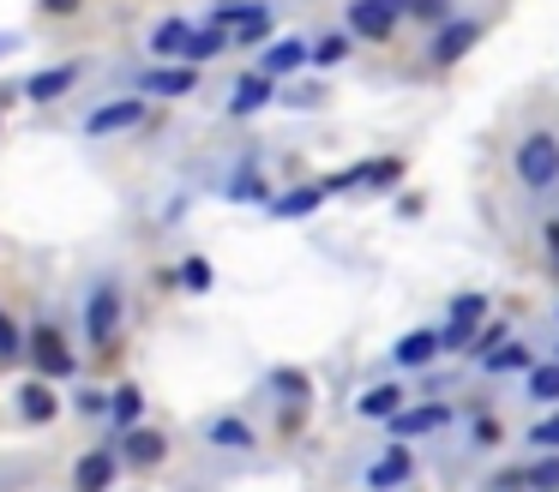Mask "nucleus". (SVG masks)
<instances>
[{"instance_id":"423d86ee","label":"nucleus","mask_w":559,"mask_h":492,"mask_svg":"<svg viewBox=\"0 0 559 492\" xmlns=\"http://www.w3.org/2000/svg\"><path fill=\"white\" fill-rule=\"evenodd\" d=\"M493 319V300L481 295V288H463V295H451L445 300V355H469V343H475V331Z\"/></svg>"},{"instance_id":"49530a36","label":"nucleus","mask_w":559,"mask_h":492,"mask_svg":"<svg viewBox=\"0 0 559 492\" xmlns=\"http://www.w3.org/2000/svg\"><path fill=\"white\" fill-rule=\"evenodd\" d=\"M554 319H559V307H554Z\"/></svg>"},{"instance_id":"cd10ccee","label":"nucleus","mask_w":559,"mask_h":492,"mask_svg":"<svg viewBox=\"0 0 559 492\" xmlns=\"http://www.w3.org/2000/svg\"><path fill=\"white\" fill-rule=\"evenodd\" d=\"M506 444V420L493 408H469V451H499Z\"/></svg>"},{"instance_id":"393cba45","label":"nucleus","mask_w":559,"mask_h":492,"mask_svg":"<svg viewBox=\"0 0 559 492\" xmlns=\"http://www.w3.org/2000/svg\"><path fill=\"white\" fill-rule=\"evenodd\" d=\"M229 43H235L229 31H217V24H205V19H199V31H193V43H187V55H181V60H187V67H199V72H205V60H217Z\"/></svg>"},{"instance_id":"dca6fc26","label":"nucleus","mask_w":559,"mask_h":492,"mask_svg":"<svg viewBox=\"0 0 559 492\" xmlns=\"http://www.w3.org/2000/svg\"><path fill=\"white\" fill-rule=\"evenodd\" d=\"M193 31H199V19H187V12H163V19L145 31V55L151 60H181L187 43H193Z\"/></svg>"},{"instance_id":"7ed1b4c3","label":"nucleus","mask_w":559,"mask_h":492,"mask_svg":"<svg viewBox=\"0 0 559 492\" xmlns=\"http://www.w3.org/2000/svg\"><path fill=\"white\" fill-rule=\"evenodd\" d=\"M151 120V103L145 96H103V103H91L85 115H79V139H121V132H139Z\"/></svg>"},{"instance_id":"39448f33","label":"nucleus","mask_w":559,"mask_h":492,"mask_svg":"<svg viewBox=\"0 0 559 492\" xmlns=\"http://www.w3.org/2000/svg\"><path fill=\"white\" fill-rule=\"evenodd\" d=\"M199 79H205V72L187 67V60H157V67H139L133 79H127V91L145 96V103H181V96L199 91Z\"/></svg>"},{"instance_id":"5701e85b","label":"nucleus","mask_w":559,"mask_h":492,"mask_svg":"<svg viewBox=\"0 0 559 492\" xmlns=\"http://www.w3.org/2000/svg\"><path fill=\"white\" fill-rule=\"evenodd\" d=\"M325 199H331V192L319 187V180H307V187H289V192H277V199H271V216H277V223H301V216H313Z\"/></svg>"},{"instance_id":"72a5a7b5","label":"nucleus","mask_w":559,"mask_h":492,"mask_svg":"<svg viewBox=\"0 0 559 492\" xmlns=\"http://www.w3.org/2000/svg\"><path fill=\"white\" fill-rule=\"evenodd\" d=\"M403 175H409V163H403V156H373V187H367V192H397Z\"/></svg>"},{"instance_id":"473e14b6","label":"nucleus","mask_w":559,"mask_h":492,"mask_svg":"<svg viewBox=\"0 0 559 492\" xmlns=\"http://www.w3.org/2000/svg\"><path fill=\"white\" fill-rule=\"evenodd\" d=\"M523 444H530L535 456H542V451H559V408H547V415L535 420L530 432H523Z\"/></svg>"},{"instance_id":"20e7f679","label":"nucleus","mask_w":559,"mask_h":492,"mask_svg":"<svg viewBox=\"0 0 559 492\" xmlns=\"http://www.w3.org/2000/svg\"><path fill=\"white\" fill-rule=\"evenodd\" d=\"M25 360L37 367V379H49V384H61V379H73V372H79V355H73V343L61 336V324H55V319H37V324H31Z\"/></svg>"},{"instance_id":"79ce46f5","label":"nucleus","mask_w":559,"mask_h":492,"mask_svg":"<svg viewBox=\"0 0 559 492\" xmlns=\"http://www.w3.org/2000/svg\"><path fill=\"white\" fill-rule=\"evenodd\" d=\"M79 0H43V12H73Z\"/></svg>"},{"instance_id":"58836bf2","label":"nucleus","mask_w":559,"mask_h":492,"mask_svg":"<svg viewBox=\"0 0 559 492\" xmlns=\"http://www.w3.org/2000/svg\"><path fill=\"white\" fill-rule=\"evenodd\" d=\"M487 492H530V468H499V475L487 480Z\"/></svg>"},{"instance_id":"de8ad7c7","label":"nucleus","mask_w":559,"mask_h":492,"mask_svg":"<svg viewBox=\"0 0 559 492\" xmlns=\"http://www.w3.org/2000/svg\"><path fill=\"white\" fill-rule=\"evenodd\" d=\"M554 360H559V348H554Z\"/></svg>"},{"instance_id":"9b49d317","label":"nucleus","mask_w":559,"mask_h":492,"mask_svg":"<svg viewBox=\"0 0 559 492\" xmlns=\"http://www.w3.org/2000/svg\"><path fill=\"white\" fill-rule=\"evenodd\" d=\"M199 439H205V451H223V456H253V451H259L253 420H241V415H211V420H199Z\"/></svg>"},{"instance_id":"c9c22d12","label":"nucleus","mask_w":559,"mask_h":492,"mask_svg":"<svg viewBox=\"0 0 559 492\" xmlns=\"http://www.w3.org/2000/svg\"><path fill=\"white\" fill-rule=\"evenodd\" d=\"M409 19H415V24H427V31H439L445 19H457V7H451V0H415Z\"/></svg>"},{"instance_id":"f257e3e1","label":"nucleus","mask_w":559,"mask_h":492,"mask_svg":"<svg viewBox=\"0 0 559 492\" xmlns=\"http://www.w3.org/2000/svg\"><path fill=\"white\" fill-rule=\"evenodd\" d=\"M79 324H85L91 355H115V343H121V331H127V288L115 271H97L85 283V295H79Z\"/></svg>"},{"instance_id":"bb28decb","label":"nucleus","mask_w":559,"mask_h":492,"mask_svg":"<svg viewBox=\"0 0 559 492\" xmlns=\"http://www.w3.org/2000/svg\"><path fill=\"white\" fill-rule=\"evenodd\" d=\"M349 55H355V36H349V31H325V36H313V72L343 67Z\"/></svg>"},{"instance_id":"2eb2a0df","label":"nucleus","mask_w":559,"mask_h":492,"mask_svg":"<svg viewBox=\"0 0 559 492\" xmlns=\"http://www.w3.org/2000/svg\"><path fill=\"white\" fill-rule=\"evenodd\" d=\"M277 96H283L277 79H265V72H241L235 91H229V103H223V115H229V120H253V115H265Z\"/></svg>"},{"instance_id":"9d476101","label":"nucleus","mask_w":559,"mask_h":492,"mask_svg":"<svg viewBox=\"0 0 559 492\" xmlns=\"http://www.w3.org/2000/svg\"><path fill=\"white\" fill-rule=\"evenodd\" d=\"M91 72V60H55V67H37L19 91H25V103H37V108H49V103H61L67 91H73L79 79Z\"/></svg>"},{"instance_id":"f03ea898","label":"nucleus","mask_w":559,"mask_h":492,"mask_svg":"<svg viewBox=\"0 0 559 492\" xmlns=\"http://www.w3.org/2000/svg\"><path fill=\"white\" fill-rule=\"evenodd\" d=\"M511 175H518L523 192H559V132L554 127H530L511 151Z\"/></svg>"},{"instance_id":"f704fd0d","label":"nucleus","mask_w":559,"mask_h":492,"mask_svg":"<svg viewBox=\"0 0 559 492\" xmlns=\"http://www.w3.org/2000/svg\"><path fill=\"white\" fill-rule=\"evenodd\" d=\"M530 492H559V451H542L530 463Z\"/></svg>"},{"instance_id":"a878e982","label":"nucleus","mask_w":559,"mask_h":492,"mask_svg":"<svg viewBox=\"0 0 559 492\" xmlns=\"http://www.w3.org/2000/svg\"><path fill=\"white\" fill-rule=\"evenodd\" d=\"M211 283H217V271H211L205 252H187V259L175 264V288H181V295H211Z\"/></svg>"},{"instance_id":"f8f14e48","label":"nucleus","mask_w":559,"mask_h":492,"mask_svg":"<svg viewBox=\"0 0 559 492\" xmlns=\"http://www.w3.org/2000/svg\"><path fill=\"white\" fill-rule=\"evenodd\" d=\"M313 67V43L307 36H277V43H265L259 48V60H253V72H265V79H295V72H307Z\"/></svg>"},{"instance_id":"a18cd8bd","label":"nucleus","mask_w":559,"mask_h":492,"mask_svg":"<svg viewBox=\"0 0 559 492\" xmlns=\"http://www.w3.org/2000/svg\"><path fill=\"white\" fill-rule=\"evenodd\" d=\"M211 7H241V0H211Z\"/></svg>"},{"instance_id":"6e6552de","label":"nucleus","mask_w":559,"mask_h":492,"mask_svg":"<svg viewBox=\"0 0 559 492\" xmlns=\"http://www.w3.org/2000/svg\"><path fill=\"white\" fill-rule=\"evenodd\" d=\"M397 24H403V12L391 0H343V31L355 43H391Z\"/></svg>"},{"instance_id":"ea45409f","label":"nucleus","mask_w":559,"mask_h":492,"mask_svg":"<svg viewBox=\"0 0 559 492\" xmlns=\"http://www.w3.org/2000/svg\"><path fill=\"white\" fill-rule=\"evenodd\" d=\"M542 240H547V252H554V271H559V216H547V223H542Z\"/></svg>"},{"instance_id":"1a4fd4ad","label":"nucleus","mask_w":559,"mask_h":492,"mask_svg":"<svg viewBox=\"0 0 559 492\" xmlns=\"http://www.w3.org/2000/svg\"><path fill=\"white\" fill-rule=\"evenodd\" d=\"M451 420H457V403H409L403 415H391V444H415L427 439V432H445Z\"/></svg>"},{"instance_id":"2f4dec72","label":"nucleus","mask_w":559,"mask_h":492,"mask_svg":"<svg viewBox=\"0 0 559 492\" xmlns=\"http://www.w3.org/2000/svg\"><path fill=\"white\" fill-rule=\"evenodd\" d=\"M530 367H535V348H523V343H506L493 360H481V372H493V379L499 372H530Z\"/></svg>"},{"instance_id":"7c9ffc66","label":"nucleus","mask_w":559,"mask_h":492,"mask_svg":"<svg viewBox=\"0 0 559 492\" xmlns=\"http://www.w3.org/2000/svg\"><path fill=\"white\" fill-rule=\"evenodd\" d=\"M319 187H325V192H367V187H373V156H367V163L337 168V175H325Z\"/></svg>"},{"instance_id":"412c9836","label":"nucleus","mask_w":559,"mask_h":492,"mask_svg":"<svg viewBox=\"0 0 559 492\" xmlns=\"http://www.w3.org/2000/svg\"><path fill=\"white\" fill-rule=\"evenodd\" d=\"M223 199H235V204H265V211H271V199H277V192L265 187V168H259V156H241V163H235V175L223 180Z\"/></svg>"},{"instance_id":"f3484780","label":"nucleus","mask_w":559,"mask_h":492,"mask_svg":"<svg viewBox=\"0 0 559 492\" xmlns=\"http://www.w3.org/2000/svg\"><path fill=\"white\" fill-rule=\"evenodd\" d=\"M13 415L25 420V427H49V420H61V391H55L49 379H25L13 391Z\"/></svg>"},{"instance_id":"aec40b11","label":"nucleus","mask_w":559,"mask_h":492,"mask_svg":"<svg viewBox=\"0 0 559 492\" xmlns=\"http://www.w3.org/2000/svg\"><path fill=\"white\" fill-rule=\"evenodd\" d=\"M121 463L127 468H163L169 463V439H163L157 427H133V432H121Z\"/></svg>"},{"instance_id":"4468645a","label":"nucleus","mask_w":559,"mask_h":492,"mask_svg":"<svg viewBox=\"0 0 559 492\" xmlns=\"http://www.w3.org/2000/svg\"><path fill=\"white\" fill-rule=\"evenodd\" d=\"M415 480V451L409 444H391V451H379L373 463L361 468V487L367 492H403Z\"/></svg>"},{"instance_id":"6ab92c4d","label":"nucleus","mask_w":559,"mask_h":492,"mask_svg":"<svg viewBox=\"0 0 559 492\" xmlns=\"http://www.w3.org/2000/svg\"><path fill=\"white\" fill-rule=\"evenodd\" d=\"M439 355H445V336L439 331H409V336L391 343V367L397 372H421V367H433Z\"/></svg>"},{"instance_id":"0eeeda50","label":"nucleus","mask_w":559,"mask_h":492,"mask_svg":"<svg viewBox=\"0 0 559 492\" xmlns=\"http://www.w3.org/2000/svg\"><path fill=\"white\" fill-rule=\"evenodd\" d=\"M487 36V19H475V12H457V19H445L433 31V43H427V67H457L463 55H475V43Z\"/></svg>"},{"instance_id":"4c0bfd02","label":"nucleus","mask_w":559,"mask_h":492,"mask_svg":"<svg viewBox=\"0 0 559 492\" xmlns=\"http://www.w3.org/2000/svg\"><path fill=\"white\" fill-rule=\"evenodd\" d=\"M73 415H85V420H109V391H91V384H85V391L73 396Z\"/></svg>"},{"instance_id":"4be33fe9","label":"nucleus","mask_w":559,"mask_h":492,"mask_svg":"<svg viewBox=\"0 0 559 492\" xmlns=\"http://www.w3.org/2000/svg\"><path fill=\"white\" fill-rule=\"evenodd\" d=\"M109 427H115V439H121V432H133V427H145V391H139L133 379L109 391Z\"/></svg>"},{"instance_id":"c03bdc74","label":"nucleus","mask_w":559,"mask_h":492,"mask_svg":"<svg viewBox=\"0 0 559 492\" xmlns=\"http://www.w3.org/2000/svg\"><path fill=\"white\" fill-rule=\"evenodd\" d=\"M391 7H397V12H403V19H409V7H415V0H391Z\"/></svg>"},{"instance_id":"a19ab883","label":"nucleus","mask_w":559,"mask_h":492,"mask_svg":"<svg viewBox=\"0 0 559 492\" xmlns=\"http://www.w3.org/2000/svg\"><path fill=\"white\" fill-rule=\"evenodd\" d=\"M397 216H421V192H403V199H397Z\"/></svg>"},{"instance_id":"a211bd4d","label":"nucleus","mask_w":559,"mask_h":492,"mask_svg":"<svg viewBox=\"0 0 559 492\" xmlns=\"http://www.w3.org/2000/svg\"><path fill=\"white\" fill-rule=\"evenodd\" d=\"M271 391L283 396V432H295L307 420V396H313V379L301 367H277L271 372Z\"/></svg>"},{"instance_id":"37998d69","label":"nucleus","mask_w":559,"mask_h":492,"mask_svg":"<svg viewBox=\"0 0 559 492\" xmlns=\"http://www.w3.org/2000/svg\"><path fill=\"white\" fill-rule=\"evenodd\" d=\"M13 48H19V36H0V60L13 55Z\"/></svg>"},{"instance_id":"ddd939ff","label":"nucleus","mask_w":559,"mask_h":492,"mask_svg":"<svg viewBox=\"0 0 559 492\" xmlns=\"http://www.w3.org/2000/svg\"><path fill=\"white\" fill-rule=\"evenodd\" d=\"M121 444H91L85 456L73 463V492H109L121 480Z\"/></svg>"},{"instance_id":"c85d7f7f","label":"nucleus","mask_w":559,"mask_h":492,"mask_svg":"<svg viewBox=\"0 0 559 492\" xmlns=\"http://www.w3.org/2000/svg\"><path fill=\"white\" fill-rule=\"evenodd\" d=\"M523 384H530V403L559 408V360H535V367L523 372Z\"/></svg>"},{"instance_id":"e433bc0d","label":"nucleus","mask_w":559,"mask_h":492,"mask_svg":"<svg viewBox=\"0 0 559 492\" xmlns=\"http://www.w3.org/2000/svg\"><path fill=\"white\" fill-rule=\"evenodd\" d=\"M0 360H25V331L13 324L7 307H0Z\"/></svg>"},{"instance_id":"b1692460","label":"nucleus","mask_w":559,"mask_h":492,"mask_svg":"<svg viewBox=\"0 0 559 492\" xmlns=\"http://www.w3.org/2000/svg\"><path fill=\"white\" fill-rule=\"evenodd\" d=\"M403 408H409V391H403V384H367L361 403H355V420H391V415H403Z\"/></svg>"},{"instance_id":"c756f323","label":"nucleus","mask_w":559,"mask_h":492,"mask_svg":"<svg viewBox=\"0 0 559 492\" xmlns=\"http://www.w3.org/2000/svg\"><path fill=\"white\" fill-rule=\"evenodd\" d=\"M511 343V324L506 319H487L481 331H475V343H469V355H475V367H481V360H493L499 348Z\"/></svg>"}]
</instances>
